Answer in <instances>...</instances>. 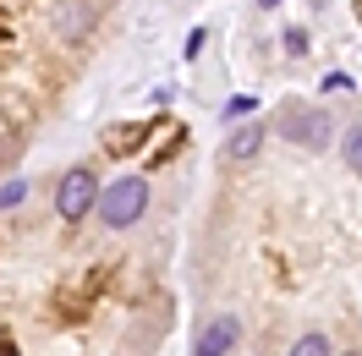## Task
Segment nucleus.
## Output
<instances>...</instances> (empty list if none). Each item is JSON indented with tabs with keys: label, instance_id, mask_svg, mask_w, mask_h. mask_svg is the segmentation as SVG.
I'll return each mask as SVG.
<instances>
[{
	"label": "nucleus",
	"instance_id": "f257e3e1",
	"mask_svg": "<svg viewBox=\"0 0 362 356\" xmlns=\"http://www.w3.org/2000/svg\"><path fill=\"white\" fill-rule=\"evenodd\" d=\"M143 208H148V181L143 176H115L105 192H99V220L110 225V230H127V225L143 220Z\"/></svg>",
	"mask_w": 362,
	"mask_h": 356
},
{
	"label": "nucleus",
	"instance_id": "f03ea898",
	"mask_svg": "<svg viewBox=\"0 0 362 356\" xmlns=\"http://www.w3.org/2000/svg\"><path fill=\"white\" fill-rule=\"evenodd\" d=\"M280 132L291 137L296 148H313V154H324V148H329V132H335V121H329L324 110L286 105V110H280Z\"/></svg>",
	"mask_w": 362,
	"mask_h": 356
},
{
	"label": "nucleus",
	"instance_id": "7ed1b4c3",
	"mask_svg": "<svg viewBox=\"0 0 362 356\" xmlns=\"http://www.w3.org/2000/svg\"><path fill=\"white\" fill-rule=\"evenodd\" d=\"M93 203H99L93 170H66L61 186H55V214H61V220H83V214H93Z\"/></svg>",
	"mask_w": 362,
	"mask_h": 356
},
{
	"label": "nucleus",
	"instance_id": "20e7f679",
	"mask_svg": "<svg viewBox=\"0 0 362 356\" xmlns=\"http://www.w3.org/2000/svg\"><path fill=\"white\" fill-rule=\"evenodd\" d=\"M236 340H242V318L236 312H214L198 329V340H192V356H226V351H236Z\"/></svg>",
	"mask_w": 362,
	"mask_h": 356
},
{
	"label": "nucleus",
	"instance_id": "39448f33",
	"mask_svg": "<svg viewBox=\"0 0 362 356\" xmlns=\"http://www.w3.org/2000/svg\"><path fill=\"white\" fill-rule=\"evenodd\" d=\"M49 28H55L61 39H83V33L93 28V6H88V0H55Z\"/></svg>",
	"mask_w": 362,
	"mask_h": 356
},
{
	"label": "nucleus",
	"instance_id": "423d86ee",
	"mask_svg": "<svg viewBox=\"0 0 362 356\" xmlns=\"http://www.w3.org/2000/svg\"><path fill=\"white\" fill-rule=\"evenodd\" d=\"M264 137H269V126H258V121H247V126H236V132L226 137V159L230 165H247L258 148H264Z\"/></svg>",
	"mask_w": 362,
	"mask_h": 356
},
{
	"label": "nucleus",
	"instance_id": "0eeeda50",
	"mask_svg": "<svg viewBox=\"0 0 362 356\" xmlns=\"http://www.w3.org/2000/svg\"><path fill=\"white\" fill-rule=\"evenodd\" d=\"M286 356H329V340H324V334H302Z\"/></svg>",
	"mask_w": 362,
	"mask_h": 356
},
{
	"label": "nucleus",
	"instance_id": "6e6552de",
	"mask_svg": "<svg viewBox=\"0 0 362 356\" xmlns=\"http://www.w3.org/2000/svg\"><path fill=\"white\" fill-rule=\"evenodd\" d=\"M346 165L362 176V126H351V132H346Z\"/></svg>",
	"mask_w": 362,
	"mask_h": 356
},
{
	"label": "nucleus",
	"instance_id": "1a4fd4ad",
	"mask_svg": "<svg viewBox=\"0 0 362 356\" xmlns=\"http://www.w3.org/2000/svg\"><path fill=\"white\" fill-rule=\"evenodd\" d=\"M23 198H28V181H6V186H0V214H6V208H17Z\"/></svg>",
	"mask_w": 362,
	"mask_h": 356
},
{
	"label": "nucleus",
	"instance_id": "9d476101",
	"mask_svg": "<svg viewBox=\"0 0 362 356\" xmlns=\"http://www.w3.org/2000/svg\"><path fill=\"white\" fill-rule=\"evenodd\" d=\"M286 49H291V55H308V28H286Z\"/></svg>",
	"mask_w": 362,
	"mask_h": 356
},
{
	"label": "nucleus",
	"instance_id": "9b49d317",
	"mask_svg": "<svg viewBox=\"0 0 362 356\" xmlns=\"http://www.w3.org/2000/svg\"><path fill=\"white\" fill-rule=\"evenodd\" d=\"M351 88H357V83H351L346 71H329V77H324V93H351Z\"/></svg>",
	"mask_w": 362,
	"mask_h": 356
},
{
	"label": "nucleus",
	"instance_id": "f8f14e48",
	"mask_svg": "<svg viewBox=\"0 0 362 356\" xmlns=\"http://www.w3.org/2000/svg\"><path fill=\"white\" fill-rule=\"evenodd\" d=\"M226 115H230V121H236V115H252V99H247V93H236V99L226 105Z\"/></svg>",
	"mask_w": 362,
	"mask_h": 356
},
{
	"label": "nucleus",
	"instance_id": "ddd939ff",
	"mask_svg": "<svg viewBox=\"0 0 362 356\" xmlns=\"http://www.w3.org/2000/svg\"><path fill=\"white\" fill-rule=\"evenodd\" d=\"M258 6H264V11H269V6H280V0H258Z\"/></svg>",
	"mask_w": 362,
	"mask_h": 356
},
{
	"label": "nucleus",
	"instance_id": "4468645a",
	"mask_svg": "<svg viewBox=\"0 0 362 356\" xmlns=\"http://www.w3.org/2000/svg\"><path fill=\"white\" fill-rule=\"evenodd\" d=\"M346 356H357V351H346Z\"/></svg>",
	"mask_w": 362,
	"mask_h": 356
}]
</instances>
